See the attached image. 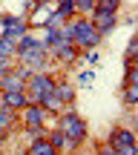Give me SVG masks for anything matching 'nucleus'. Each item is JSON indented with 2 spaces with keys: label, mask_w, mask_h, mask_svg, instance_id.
<instances>
[{
  "label": "nucleus",
  "mask_w": 138,
  "mask_h": 155,
  "mask_svg": "<svg viewBox=\"0 0 138 155\" xmlns=\"http://www.w3.org/2000/svg\"><path fill=\"white\" fill-rule=\"evenodd\" d=\"M121 98H124L127 106H138V83H127L124 92H121Z\"/></svg>",
  "instance_id": "f3484780"
},
{
  "label": "nucleus",
  "mask_w": 138,
  "mask_h": 155,
  "mask_svg": "<svg viewBox=\"0 0 138 155\" xmlns=\"http://www.w3.org/2000/svg\"><path fill=\"white\" fill-rule=\"evenodd\" d=\"M0 29H3V38H9V40H15V46H17V40L26 35V29H29V23L23 20V17H15V15H6V17H0Z\"/></svg>",
  "instance_id": "0eeeda50"
},
{
  "label": "nucleus",
  "mask_w": 138,
  "mask_h": 155,
  "mask_svg": "<svg viewBox=\"0 0 138 155\" xmlns=\"http://www.w3.org/2000/svg\"><path fill=\"white\" fill-rule=\"evenodd\" d=\"M46 141H49V147H52L55 152H61V150H72L69 141H66V135H63L61 129H49V132H46Z\"/></svg>",
  "instance_id": "f8f14e48"
},
{
  "label": "nucleus",
  "mask_w": 138,
  "mask_h": 155,
  "mask_svg": "<svg viewBox=\"0 0 138 155\" xmlns=\"http://www.w3.org/2000/svg\"><path fill=\"white\" fill-rule=\"evenodd\" d=\"M83 61H86V63H95V61H98V52H95V49H89L86 55H83Z\"/></svg>",
  "instance_id": "5701e85b"
},
{
  "label": "nucleus",
  "mask_w": 138,
  "mask_h": 155,
  "mask_svg": "<svg viewBox=\"0 0 138 155\" xmlns=\"http://www.w3.org/2000/svg\"><path fill=\"white\" fill-rule=\"evenodd\" d=\"M109 147L115 155H138V147H135V132L133 129H112L109 132Z\"/></svg>",
  "instance_id": "20e7f679"
},
{
  "label": "nucleus",
  "mask_w": 138,
  "mask_h": 155,
  "mask_svg": "<svg viewBox=\"0 0 138 155\" xmlns=\"http://www.w3.org/2000/svg\"><path fill=\"white\" fill-rule=\"evenodd\" d=\"M46 58H49L46 49H32V52H20L17 61H20V66H26L29 72H43L46 69Z\"/></svg>",
  "instance_id": "6e6552de"
},
{
  "label": "nucleus",
  "mask_w": 138,
  "mask_h": 155,
  "mask_svg": "<svg viewBox=\"0 0 138 155\" xmlns=\"http://www.w3.org/2000/svg\"><path fill=\"white\" fill-rule=\"evenodd\" d=\"M20 115H23V124H26V127H43L46 124V112H43V106H38V104H26L20 109Z\"/></svg>",
  "instance_id": "1a4fd4ad"
},
{
  "label": "nucleus",
  "mask_w": 138,
  "mask_h": 155,
  "mask_svg": "<svg viewBox=\"0 0 138 155\" xmlns=\"http://www.w3.org/2000/svg\"><path fill=\"white\" fill-rule=\"evenodd\" d=\"M12 124V109H0V132H6Z\"/></svg>",
  "instance_id": "6ab92c4d"
},
{
  "label": "nucleus",
  "mask_w": 138,
  "mask_h": 155,
  "mask_svg": "<svg viewBox=\"0 0 138 155\" xmlns=\"http://www.w3.org/2000/svg\"><path fill=\"white\" fill-rule=\"evenodd\" d=\"M98 6H104V9H112V12H115L118 6H121V0H98Z\"/></svg>",
  "instance_id": "412c9836"
},
{
  "label": "nucleus",
  "mask_w": 138,
  "mask_h": 155,
  "mask_svg": "<svg viewBox=\"0 0 138 155\" xmlns=\"http://www.w3.org/2000/svg\"><path fill=\"white\" fill-rule=\"evenodd\" d=\"M26 104H29L26 92H3V106H6V109H12V112H20Z\"/></svg>",
  "instance_id": "9d476101"
},
{
  "label": "nucleus",
  "mask_w": 138,
  "mask_h": 155,
  "mask_svg": "<svg viewBox=\"0 0 138 155\" xmlns=\"http://www.w3.org/2000/svg\"><path fill=\"white\" fill-rule=\"evenodd\" d=\"M29 155H58V152L49 147V141H46V138H38V141L29 144Z\"/></svg>",
  "instance_id": "4468645a"
},
{
  "label": "nucleus",
  "mask_w": 138,
  "mask_h": 155,
  "mask_svg": "<svg viewBox=\"0 0 138 155\" xmlns=\"http://www.w3.org/2000/svg\"><path fill=\"white\" fill-rule=\"evenodd\" d=\"M115 20H118L115 12H112V9H104V6H95V12L89 15V23L95 26V32H98L101 38L109 35L112 29H115Z\"/></svg>",
  "instance_id": "423d86ee"
},
{
  "label": "nucleus",
  "mask_w": 138,
  "mask_h": 155,
  "mask_svg": "<svg viewBox=\"0 0 138 155\" xmlns=\"http://www.w3.org/2000/svg\"><path fill=\"white\" fill-rule=\"evenodd\" d=\"M127 83H138V63H130V69H127Z\"/></svg>",
  "instance_id": "aec40b11"
},
{
  "label": "nucleus",
  "mask_w": 138,
  "mask_h": 155,
  "mask_svg": "<svg viewBox=\"0 0 138 155\" xmlns=\"http://www.w3.org/2000/svg\"><path fill=\"white\" fill-rule=\"evenodd\" d=\"M98 155H115V152H112V150H109V147H104V150H101Z\"/></svg>",
  "instance_id": "b1692460"
},
{
  "label": "nucleus",
  "mask_w": 138,
  "mask_h": 155,
  "mask_svg": "<svg viewBox=\"0 0 138 155\" xmlns=\"http://www.w3.org/2000/svg\"><path fill=\"white\" fill-rule=\"evenodd\" d=\"M95 6H98V0H75V12L81 17H89L95 12Z\"/></svg>",
  "instance_id": "a211bd4d"
},
{
  "label": "nucleus",
  "mask_w": 138,
  "mask_h": 155,
  "mask_svg": "<svg viewBox=\"0 0 138 155\" xmlns=\"http://www.w3.org/2000/svg\"><path fill=\"white\" fill-rule=\"evenodd\" d=\"M69 26H72V40H69L72 46H81V49L89 52L92 46L101 43V35L95 32V26L89 23V17H75V20H69Z\"/></svg>",
  "instance_id": "f03ea898"
},
{
  "label": "nucleus",
  "mask_w": 138,
  "mask_h": 155,
  "mask_svg": "<svg viewBox=\"0 0 138 155\" xmlns=\"http://www.w3.org/2000/svg\"><path fill=\"white\" fill-rule=\"evenodd\" d=\"M23 92H26L29 104H40L46 95L55 92V78L46 75V72H32L29 81H26V86H23Z\"/></svg>",
  "instance_id": "7ed1b4c3"
},
{
  "label": "nucleus",
  "mask_w": 138,
  "mask_h": 155,
  "mask_svg": "<svg viewBox=\"0 0 138 155\" xmlns=\"http://www.w3.org/2000/svg\"><path fill=\"white\" fill-rule=\"evenodd\" d=\"M75 15V0H58V9H55V17L63 20V17H72Z\"/></svg>",
  "instance_id": "dca6fc26"
},
{
  "label": "nucleus",
  "mask_w": 138,
  "mask_h": 155,
  "mask_svg": "<svg viewBox=\"0 0 138 155\" xmlns=\"http://www.w3.org/2000/svg\"><path fill=\"white\" fill-rule=\"evenodd\" d=\"M29 75H32V72H29L26 66H12L9 72L0 75V92H23Z\"/></svg>",
  "instance_id": "39448f33"
},
{
  "label": "nucleus",
  "mask_w": 138,
  "mask_h": 155,
  "mask_svg": "<svg viewBox=\"0 0 138 155\" xmlns=\"http://www.w3.org/2000/svg\"><path fill=\"white\" fill-rule=\"evenodd\" d=\"M49 55H52V58H58L61 63H72V61L78 58V46H72V43H61V46H55Z\"/></svg>",
  "instance_id": "9b49d317"
},
{
  "label": "nucleus",
  "mask_w": 138,
  "mask_h": 155,
  "mask_svg": "<svg viewBox=\"0 0 138 155\" xmlns=\"http://www.w3.org/2000/svg\"><path fill=\"white\" fill-rule=\"evenodd\" d=\"M55 98L61 101L63 106H69V104H72V98H75V89H72L66 81H55Z\"/></svg>",
  "instance_id": "ddd939ff"
},
{
  "label": "nucleus",
  "mask_w": 138,
  "mask_h": 155,
  "mask_svg": "<svg viewBox=\"0 0 138 155\" xmlns=\"http://www.w3.org/2000/svg\"><path fill=\"white\" fill-rule=\"evenodd\" d=\"M15 55H17L15 40H9V38H3V35H0V58H3V61H15Z\"/></svg>",
  "instance_id": "2eb2a0df"
},
{
  "label": "nucleus",
  "mask_w": 138,
  "mask_h": 155,
  "mask_svg": "<svg viewBox=\"0 0 138 155\" xmlns=\"http://www.w3.org/2000/svg\"><path fill=\"white\" fill-rule=\"evenodd\" d=\"M127 58H130V61H135V58H138V38L133 40V46L127 49Z\"/></svg>",
  "instance_id": "4be33fe9"
},
{
  "label": "nucleus",
  "mask_w": 138,
  "mask_h": 155,
  "mask_svg": "<svg viewBox=\"0 0 138 155\" xmlns=\"http://www.w3.org/2000/svg\"><path fill=\"white\" fill-rule=\"evenodd\" d=\"M58 129L66 135V141H69L72 150H75V147H81L83 141H86V121H83L75 109H72V104L63 106V112L58 115Z\"/></svg>",
  "instance_id": "f257e3e1"
}]
</instances>
